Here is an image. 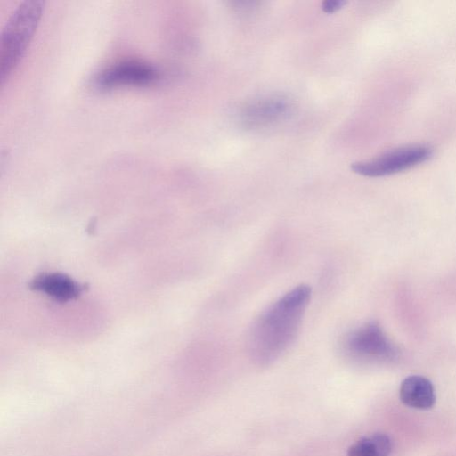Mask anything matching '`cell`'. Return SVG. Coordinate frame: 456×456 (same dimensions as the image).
Masks as SVG:
<instances>
[{"label": "cell", "mask_w": 456, "mask_h": 456, "mask_svg": "<svg viewBox=\"0 0 456 456\" xmlns=\"http://www.w3.org/2000/svg\"><path fill=\"white\" fill-rule=\"evenodd\" d=\"M392 442L385 434H373L362 437L347 450V456H389Z\"/></svg>", "instance_id": "obj_9"}, {"label": "cell", "mask_w": 456, "mask_h": 456, "mask_svg": "<svg viewBox=\"0 0 456 456\" xmlns=\"http://www.w3.org/2000/svg\"><path fill=\"white\" fill-rule=\"evenodd\" d=\"M346 4L342 0H327L322 4V9L327 13H332L340 9Z\"/></svg>", "instance_id": "obj_10"}, {"label": "cell", "mask_w": 456, "mask_h": 456, "mask_svg": "<svg viewBox=\"0 0 456 456\" xmlns=\"http://www.w3.org/2000/svg\"><path fill=\"white\" fill-rule=\"evenodd\" d=\"M159 75V71L147 62L127 60L114 63L102 70L95 78V84L101 88L142 86L155 81Z\"/></svg>", "instance_id": "obj_5"}, {"label": "cell", "mask_w": 456, "mask_h": 456, "mask_svg": "<svg viewBox=\"0 0 456 456\" xmlns=\"http://www.w3.org/2000/svg\"><path fill=\"white\" fill-rule=\"evenodd\" d=\"M341 350L347 359L358 363L388 362L398 355L395 345L375 322L347 333L341 343Z\"/></svg>", "instance_id": "obj_3"}, {"label": "cell", "mask_w": 456, "mask_h": 456, "mask_svg": "<svg viewBox=\"0 0 456 456\" xmlns=\"http://www.w3.org/2000/svg\"><path fill=\"white\" fill-rule=\"evenodd\" d=\"M44 10V2L20 3L5 22L0 39V83L3 84L22 57Z\"/></svg>", "instance_id": "obj_2"}, {"label": "cell", "mask_w": 456, "mask_h": 456, "mask_svg": "<svg viewBox=\"0 0 456 456\" xmlns=\"http://www.w3.org/2000/svg\"><path fill=\"white\" fill-rule=\"evenodd\" d=\"M311 298V288L299 285L269 305L250 328L248 346L252 360L266 366L294 342Z\"/></svg>", "instance_id": "obj_1"}, {"label": "cell", "mask_w": 456, "mask_h": 456, "mask_svg": "<svg viewBox=\"0 0 456 456\" xmlns=\"http://www.w3.org/2000/svg\"><path fill=\"white\" fill-rule=\"evenodd\" d=\"M401 401L407 406L427 410L436 403L435 389L425 377L412 375L405 378L399 389Z\"/></svg>", "instance_id": "obj_8"}, {"label": "cell", "mask_w": 456, "mask_h": 456, "mask_svg": "<svg viewBox=\"0 0 456 456\" xmlns=\"http://www.w3.org/2000/svg\"><path fill=\"white\" fill-rule=\"evenodd\" d=\"M30 288L61 303L78 297L85 289L84 285L79 284L67 274L59 273L38 274L32 280Z\"/></svg>", "instance_id": "obj_7"}, {"label": "cell", "mask_w": 456, "mask_h": 456, "mask_svg": "<svg viewBox=\"0 0 456 456\" xmlns=\"http://www.w3.org/2000/svg\"><path fill=\"white\" fill-rule=\"evenodd\" d=\"M433 150L424 144L395 148L370 159L352 165V170L363 176L380 177L394 175L419 165L431 158Z\"/></svg>", "instance_id": "obj_4"}, {"label": "cell", "mask_w": 456, "mask_h": 456, "mask_svg": "<svg viewBox=\"0 0 456 456\" xmlns=\"http://www.w3.org/2000/svg\"><path fill=\"white\" fill-rule=\"evenodd\" d=\"M291 104L281 95H270L253 100L242 107L241 122L248 127H262L285 118Z\"/></svg>", "instance_id": "obj_6"}]
</instances>
